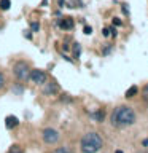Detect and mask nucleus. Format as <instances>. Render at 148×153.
<instances>
[{
	"instance_id": "nucleus-21",
	"label": "nucleus",
	"mask_w": 148,
	"mask_h": 153,
	"mask_svg": "<svg viewBox=\"0 0 148 153\" xmlns=\"http://www.w3.org/2000/svg\"><path fill=\"white\" fill-rule=\"evenodd\" d=\"M10 153H21V152H13V150H11V152H10Z\"/></svg>"
},
{
	"instance_id": "nucleus-13",
	"label": "nucleus",
	"mask_w": 148,
	"mask_h": 153,
	"mask_svg": "<svg viewBox=\"0 0 148 153\" xmlns=\"http://www.w3.org/2000/svg\"><path fill=\"white\" fill-rule=\"evenodd\" d=\"M142 96H143V99L145 100H148V85L143 88V91H142Z\"/></svg>"
},
{
	"instance_id": "nucleus-11",
	"label": "nucleus",
	"mask_w": 148,
	"mask_h": 153,
	"mask_svg": "<svg viewBox=\"0 0 148 153\" xmlns=\"http://www.w3.org/2000/svg\"><path fill=\"white\" fill-rule=\"evenodd\" d=\"M137 91H138V89H137V86H132V88L126 93V97H132V96H135V94H137Z\"/></svg>"
},
{
	"instance_id": "nucleus-1",
	"label": "nucleus",
	"mask_w": 148,
	"mask_h": 153,
	"mask_svg": "<svg viewBox=\"0 0 148 153\" xmlns=\"http://www.w3.org/2000/svg\"><path fill=\"white\" fill-rule=\"evenodd\" d=\"M134 121H135V113H134L132 108L121 105V107H116L113 110V113H112V124L113 126L126 128V126L134 124Z\"/></svg>"
},
{
	"instance_id": "nucleus-4",
	"label": "nucleus",
	"mask_w": 148,
	"mask_h": 153,
	"mask_svg": "<svg viewBox=\"0 0 148 153\" xmlns=\"http://www.w3.org/2000/svg\"><path fill=\"white\" fill-rule=\"evenodd\" d=\"M43 140H45V143H57V140H59V134H57L56 129L53 128H46L45 131H43Z\"/></svg>"
},
{
	"instance_id": "nucleus-19",
	"label": "nucleus",
	"mask_w": 148,
	"mask_h": 153,
	"mask_svg": "<svg viewBox=\"0 0 148 153\" xmlns=\"http://www.w3.org/2000/svg\"><path fill=\"white\" fill-rule=\"evenodd\" d=\"M113 24H115V26H121V19L115 18V19H113Z\"/></svg>"
},
{
	"instance_id": "nucleus-20",
	"label": "nucleus",
	"mask_w": 148,
	"mask_h": 153,
	"mask_svg": "<svg viewBox=\"0 0 148 153\" xmlns=\"http://www.w3.org/2000/svg\"><path fill=\"white\" fill-rule=\"evenodd\" d=\"M104 35H105V37L110 35V29H104Z\"/></svg>"
},
{
	"instance_id": "nucleus-16",
	"label": "nucleus",
	"mask_w": 148,
	"mask_h": 153,
	"mask_svg": "<svg viewBox=\"0 0 148 153\" xmlns=\"http://www.w3.org/2000/svg\"><path fill=\"white\" fill-rule=\"evenodd\" d=\"M3 85H5V76H3L2 72H0V89L3 88Z\"/></svg>"
},
{
	"instance_id": "nucleus-22",
	"label": "nucleus",
	"mask_w": 148,
	"mask_h": 153,
	"mask_svg": "<svg viewBox=\"0 0 148 153\" xmlns=\"http://www.w3.org/2000/svg\"><path fill=\"white\" fill-rule=\"evenodd\" d=\"M116 153H123V150H116Z\"/></svg>"
},
{
	"instance_id": "nucleus-5",
	"label": "nucleus",
	"mask_w": 148,
	"mask_h": 153,
	"mask_svg": "<svg viewBox=\"0 0 148 153\" xmlns=\"http://www.w3.org/2000/svg\"><path fill=\"white\" fill-rule=\"evenodd\" d=\"M29 78H30L35 85H43L46 81V75L43 70L35 69V70H30V76H29Z\"/></svg>"
},
{
	"instance_id": "nucleus-8",
	"label": "nucleus",
	"mask_w": 148,
	"mask_h": 153,
	"mask_svg": "<svg viewBox=\"0 0 148 153\" xmlns=\"http://www.w3.org/2000/svg\"><path fill=\"white\" fill-rule=\"evenodd\" d=\"M18 118L16 117H7V120H5V124H7V128H10V129H11V128H16L18 126Z\"/></svg>"
},
{
	"instance_id": "nucleus-3",
	"label": "nucleus",
	"mask_w": 148,
	"mask_h": 153,
	"mask_svg": "<svg viewBox=\"0 0 148 153\" xmlns=\"http://www.w3.org/2000/svg\"><path fill=\"white\" fill-rule=\"evenodd\" d=\"M13 72H14V76L19 81H24L30 76V69H29L27 62H24V61H18L13 67Z\"/></svg>"
},
{
	"instance_id": "nucleus-18",
	"label": "nucleus",
	"mask_w": 148,
	"mask_h": 153,
	"mask_svg": "<svg viewBox=\"0 0 148 153\" xmlns=\"http://www.w3.org/2000/svg\"><path fill=\"white\" fill-rule=\"evenodd\" d=\"M83 32H84V33H91V32H92V29H91L89 26H84V29H83Z\"/></svg>"
},
{
	"instance_id": "nucleus-9",
	"label": "nucleus",
	"mask_w": 148,
	"mask_h": 153,
	"mask_svg": "<svg viewBox=\"0 0 148 153\" xmlns=\"http://www.w3.org/2000/svg\"><path fill=\"white\" fill-rule=\"evenodd\" d=\"M92 118L95 120V121H104V118H105V113H104V110H99V112L92 113Z\"/></svg>"
},
{
	"instance_id": "nucleus-14",
	"label": "nucleus",
	"mask_w": 148,
	"mask_h": 153,
	"mask_svg": "<svg viewBox=\"0 0 148 153\" xmlns=\"http://www.w3.org/2000/svg\"><path fill=\"white\" fill-rule=\"evenodd\" d=\"M30 29H32L33 32H37L38 29H40V24H38V22H32V26H30Z\"/></svg>"
},
{
	"instance_id": "nucleus-17",
	"label": "nucleus",
	"mask_w": 148,
	"mask_h": 153,
	"mask_svg": "<svg viewBox=\"0 0 148 153\" xmlns=\"http://www.w3.org/2000/svg\"><path fill=\"white\" fill-rule=\"evenodd\" d=\"M73 51H75V54L78 56L80 54V45H76V43H75V45H73Z\"/></svg>"
},
{
	"instance_id": "nucleus-15",
	"label": "nucleus",
	"mask_w": 148,
	"mask_h": 153,
	"mask_svg": "<svg viewBox=\"0 0 148 153\" xmlns=\"http://www.w3.org/2000/svg\"><path fill=\"white\" fill-rule=\"evenodd\" d=\"M14 93H16V94H21V93H22V86H21V85H16V86H14Z\"/></svg>"
},
{
	"instance_id": "nucleus-7",
	"label": "nucleus",
	"mask_w": 148,
	"mask_h": 153,
	"mask_svg": "<svg viewBox=\"0 0 148 153\" xmlns=\"http://www.w3.org/2000/svg\"><path fill=\"white\" fill-rule=\"evenodd\" d=\"M56 91H57V85H56V83H48V85L45 86V89H43V93L50 96V94H54Z\"/></svg>"
},
{
	"instance_id": "nucleus-12",
	"label": "nucleus",
	"mask_w": 148,
	"mask_h": 153,
	"mask_svg": "<svg viewBox=\"0 0 148 153\" xmlns=\"http://www.w3.org/2000/svg\"><path fill=\"white\" fill-rule=\"evenodd\" d=\"M53 153H72L69 148H65V147H61V148H57V150H54Z\"/></svg>"
},
{
	"instance_id": "nucleus-10",
	"label": "nucleus",
	"mask_w": 148,
	"mask_h": 153,
	"mask_svg": "<svg viewBox=\"0 0 148 153\" xmlns=\"http://www.w3.org/2000/svg\"><path fill=\"white\" fill-rule=\"evenodd\" d=\"M10 7H11V2H10V0H0V10L7 11V10H10Z\"/></svg>"
},
{
	"instance_id": "nucleus-2",
	"label": "nucleus",
	"mask_w": 148,
	"mask_h": 153,
	"mask_svg": "<svg viewBox=\"0 0 148 153\" xmlns=\"http://www.w3.org/2000/svg\"><path fill=\"white\" fill-rule=\"evenodd\" d=\"M102 145H104V140L97 132L86 134V136L81 139V143H80L83 153H97L100 148H102Z\"/></svg>"
},
{
	"instance_id": "nucleus-6",
	"label": "nucleus",
	"mask_w": 148,
	"mask_h": 153,
	"mask_svg": "<svg viewBox=\"0 0 148 153\" xmlns=\"http://www.w3.org/2000/svg\"><path fill=\"white\" fill-rule=\"evenodd\" d=\"M61 29H65V30H70L73 29V19L72 18H65L61 21Z\"/></svg>"
}]
</instances>
